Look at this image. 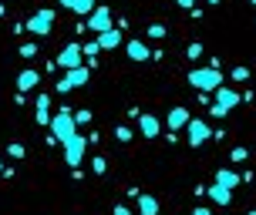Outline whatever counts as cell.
<instances>
[{"label":"cell","instance_id":"cell-1","mask_svg":"<svg viewBox=\"0 0 256 215\" xmlns=\"http://www.w3.org/2000/svg\"><path fill=\"white\" fill-rule=\"evenodd\" d=\"M186 81H189L199 94H212L216 88H222V71H219V67H192Z\"/></svg>","mask_w":256,"mask_h":215},{"label":"cell","instance_id":"cell-2","mask_svg":"<svg viewBox=\"0 0 256 215\" xmlns=\"http://www.w3.org/2000/svg\"><path fill=\"white\" fill-rule=\"evenodd\" d=\"M51 138L54 141H68L71 135H78V125H74V114L68 111V108H61L58 114H51Z\"/></svg>","mask_w":256,"mask_h":215},{"label":"cell","instance_id":"cell-3","mask_svg":"<svg viewBox=\"0 0 256 215\" xmlns=\"http://www.w3.org/2000/svg\"><path fill=\"white\" fill-rule=\"evenodd\" d=\"M212 98H216V104L209 108L212 118H226L236 104L243 101V94H240V91H232V88H216V91H212Z\"/></svg>","mask_w":256,"mask_h":215},{"label":"cell","instance_id":"cell-4","mask_svg":"<svg viewBox=\"0 0 256 215\" xmlns=\"http://www.w3.org/2000/svg\"><path fill=\"white\" fill-rule=\"evenodd\" d=\"M61 148H64V162L71 168H81L84 152H88V135H71L68 141H61Z\"/></svg>","mask_w":256,"mask_h":215},{"label":"cell","instance_id":"cell-5","mask_svg":"<svg viewBox=\"0 0 256 215\" xmlns=\"http://www.w3.org/2000/svg\"><path fill=\"white\" fill-rule=\"evenodd\" d=\"M88 64H81V67H71V71H64V77L58 81V94H68V91L74 88H84L88 84Z\"/></svg>","mask_w":256,"mask_h":215},{"label":"cell","instance_id":"cell-6","mask_svg":"<svg viewBox=\"0 0 256 215\" xmlns=\"http://www.w3.org/2000/svg\"><path fill=\"white\" fill-rule=\"evenodd\" d=\"M182 131L189 135V145H192V148H202L206 141L212 138V131H209V125H206L202 118H189V125L182 128Z\"/></svg>","mask_w":256,"mask_h":215},{"label":"cell","instance_id":"cell-7","mask_svg":"<svg viewBox=\"0 0 256 215\" xmlns=\"http://www.w3.org/2000/svg\"><path fill=\"white\" fill-rule=\"evenodd\" d=\"M51 24H54V10H48V7H44V10H38L24 24V30H30L34 37H44V34H51Z\"/></svg>","mask_w":256,"mask_h":215},{"label":"cell","instance_id":"cell-8","mask_svg":"<svg viewBox=\"0 0 256 215\" xmlns=\"http://www.w3.org/2000/svg\"><path fill=\"white\" fill-rule=\"evenodd\" d=\"M108 27H115L108 7H94V10L88 13V20H84V30H91V34H102V30H108Z\"/></svg>","mask_w":256,"mask_h":215},{"label":"cell","instance_id":"cell-9","mask_svg":"<svg viewBox=\"0 0 256 215\" xmlns=\"http://www.w3.org/2000/svg\"><path fill=\"white\" fill-rule=\"evenodd\" d=\"M58 64H61L64 71H71V67H81V64H84V54H81V44H74V40H71V44H68V47L61 51V57H58Z\"/></svg>","mask_w":256,"mask_h":215},{"label":"cell","instance_id":"cell-10","mask_svg":"<svg viewBox=\"0 0 256 215\" xmlns=\"http://www.w3.org/2000/svg\"><path fill=\"white\" fill-rule=\"evenodd\" d=\"M94 40H98V47H102V51H118V47L125 44V37H122V27H108V30H102Z\"/></svg>","mask_w":256,"mask_h":215},{"label":"cell","instance_id":"cell-11","mask_svg":"<svg viewBox=\"0 0 256 215\" xmlns=\"http://www.w3.org/2000/svg\"><path fill=\"white\" fill-rule=\"evenodd\" d=\"M135 121H138V135L142 138H158V135H162V121H158L155 114H138Z\"/></svg>","mask_w":256,"mask_h":215},{"label":"cell","instance_id":"cell-12","mask_svg":"<svg viewBox=\"0 0 256 215\" xmlns=\"http://www.w3.org/2000/svg\"><path fill=\"white\" fill-rule=\"evenodd\" d=\"M34 121H38L40 128L51 125V98H48V94H38V101H34Z\"/></svg>","mask_w":256,"mask_h":215},{"label":"cell","instance_id":"cell-13","mask_svg":"<svg viewBox=\"0 0 256 215\" xmlns=\"http://www.w3.org/2000/svg\"><path fill=\"white\" fill-rule=\"evenodd\" d=\"M189 108H168V118H166V125H168V131H182V128L189 125Z\"/></svg>","mask_w":256,"mask_h":215},{"label":"cell","instance_id":"cell-14","mask_svg":"<svg viewBox=\"0 0 256 215\" xmlns=\"http://www.w3.org/2000/svg\"><path fill=\"white\" fill-rule=\"evenodd\" d=\"M125 54L132 57V61H148V57H152V51L145 47V40H138V37L125 40Z\"/></svg>","mask_w":256,"mask_h":215},{"label":"cell","instance_id":"cell-15","mask_svg":"<svg viewBox=\"0 0 256 215\" xmlns=\"http://www.w3.org/2000/svg\"><path fill=\"white\" fill-rule=\"evenodd\" d=\"M38 84H40V74H38V71H30V67L17 74V91H20V94H27V91H34Z\"/></svg>","mask_w":256,"mask_h":215},{"label":"cell","instance_id":"cell-16","mask_svg":"<svg viewBox=\"0 0 256 215\" xmlns=\"http://www.w3.org/2000/svg\"><path fill=\"white\" fill-rule=\"evenodd\" d=\"M240 182H243V175L232 172V168H219V172H216V185H222V189H230V192L236 189Z\"/></svg>","mask_w":256,"mask_h":215},{"label":"cell","instance_id":"cell-17","mask_svg":"<svg viewBox=\"0 0 256 215\" xmlns=\"http://www.w3.org/2000/svg\"><path fill=\"white\" fill-rule=\"evenodd\" d=\"M135 205H138V215H158V199L155 195H135Z\"/></svg>","mask_w":256,"mask_h":215},{"label":"cell","instance_id":"cell-18","mask_svg":"<svg viewBox=\"0 0 256 215\" xmlns=\"http://www.w3.org/2000/svg\"><path fill=\"white\" fill-rule=\"evenodd\" d=\"M206 192H209V199H212L216 205H222V209L232 202V192H230V189H222V185H212V189H206Z\"/></svg>","mask_w":256,"mask_h":215},{"label":"cell","instance_id":"cell-19","mask_svg":"<svg viewBox=\"0 0 256 215\" xmlns=\"http://www.w3.org/2000/svg\"><path fill=\"white\" fill-rule=\"evenodd\" d=\"M71 10H74L78 17H88V13L94 10V0H74V7H71Z\"/></svg>","mask_w":256,"mask_h":215},{"label":"cell","instance_id":"cell-20","mask_svg":"<svg viewBox=\"0 0 256 215\" xmlns=\"http://www.w3.org/2000/svg\"><path fill=\"white\" fill-rule=\"evenodd\" d=\"M98 51H102V47H98V40H88V44H81V54L88 57V64H94V57H98Z\"/></svg>","mask_w":256,"mask_h":215},{"label":"cell","instance_id":"cell-21","mask_svg":"<svg viewBox=\"0 0 256 215\" xmlns=\"http://www.w3.org/2000/svg\"><path fill=\"white\" fill-rule=\"evenodd\" d=\"M115 138L122 141V145H128V141L135 138V131H132V128H125V125H118V128H115Z\"/></svg>","mask_w":256,"mask_h":215},{"label":"cell","instance_id":"cell-22","mask_svg":"<svg viewBox=\"0 0 256 215\" xmlns=\"http://www.w3.org/2000/svg\"><path fill=\"white\" fill-rule=\"evenodd\" d=\"M91 172H94V175H104V172H108V158H102V155L91 158Z\"/></svg>","mask_w":256,"mask_h":215},{"label":"cell","instance_id":"cell-23","mask_svg":"<svg viewBox=\"0 0 256 215\" xmlns=\"http://www.w3.org/2000/svg\"><path fill=\"white\" fill-rule=\"evenodd\" d=\"M230 158H232V162H246V158H250V148H243V145H236V148L230 152Z\"/></svg>","mask_w":256,"mask_h":215},{"label":"cell","instance_id":"cell-24","mask_svg":"<svg viewBox=\"0 0 256 215\" xmlns=\"http://www.w3.org/2000/svg\"><path fill=\"white\" fill-rule=\"evenodd\" d=\"M186 54H189L192 61H199V57H202V44H199V40H192L189 47H186Z\"/></svg>","mask_w":256,"mask_h":215},{"label":"cell","instance_id":"cell-25","mask_svg":"<svg viewBox=\"0 0 256 215\" xmlns=\"http://www.w3.org/2000/svg\"><path fill=\"white\" fill-rule=\"evenodd\" d=\"M7 155H10V158H24V145H20V141L7 145Z\"/></svg>","mask_w":256,"mask_h":215},{"label":"cell","instance_id":"cell-26","mask_svg":"<svg viewBox=\"0 0 256 215\" xmlns=\"http://www.w3.org/2000/svg\"><path fill=\"white\" fill-rule=\"evenodd\" d=\"M246 77H250V67H246V64L232 67V81H246Z\"/></svg>","mask_w":256,"mask_h":215},{"label":"cell","instance_id":"cell-27","mask_svg":"<svg viewBox=\"0 0 256 215\" xmlns=\"http://www.w3.org/2000/svg\"><path fill=\"white\" fill-rule=\"evenodd\" d=\"M74 125H91V111L88 108H81V111L74 114Z\"/></svg>","mask_w":256,"mask_h":215},{"label":"cell","instance_id":"cell-28","mask_svg":"<svg viewBox=\"0 0 256 215\" xmlns=\"http://www.w3.org/2000/svg\"><path fill=\"white\" fill-rule=\"evenodd\" d=\"M148 37H155V40L166 37V24H152V27H148Z\"/></svg>","mask_w":256,"mask_h":215},{"label":"cell","instance_id":"cell-29","mask_svg":"<svg viewBox=\"0 0 256 215\" xmlns=\"http://www.w3.org/2000/svg\"><path fill=\"white\" fill-rule=\"evenodd\" d=\"M34 54H38V44H24V47H20V57H27V61H30Z\"/></svg>","mask_w":256,"mask_h":215},{"label":"cell","instance_id":"cell-30","mask_svg":"<svg viewBox=\"0 0 256 215\" xmlns=\"http://www.w3.org/2000/svg\"><path fill=\"white\" fill-rule=\"evenodd\" d=\"M176 3H179V7H186V10H192V7H196L199 0H176Z\"/></svg>","mask_w":256,"mask_h":215},{"label":"cell","instance_id":"cell-31","mask_svg":"<svg viewBox=\"0 0 256 215\" xmlns=\"http://www.w3.org/2000/svg\"><path fill=\"white\" fill-rule=\"evenodd\" d=\"M115 215H132V212H128L125 205H115Z\"/></svg>","mask_w":256,"mask_h":215},{"label":"cell","instance_id":"cell-32","mask_svg":"<svg viewBox=\"0 0 256 215\" xmlns=\"http://www.w3.org/2000/svg\"><path fill=\"white\" fill-rule=\"evenodd\" d=\"M192 215H212V212H209V209H202V205H199V209H196V212H192Z\"/></svg>","mask_w":256,"mask_h":215},{"label":"cell","instance_id":"cell-33","mask_svg":"<svg viewBox=\"0 0 256 215\" xmlns=\"http://www.w3.org/2000/svg\"><path fill=\"white\" fill-rule=\"evenodd\" d=\"M61 7H68V10H71V7H74V0H61Z\"/></svg>","mask_w":256,"mask_h":215},{"label":"cell","instance_id":"cell-34","mask_svg":"<svg viewBox=\"0 0 256 215\" xmlns=\"http://www.w3.org/2000/svg\"><path fill=\"white\" fill-rule=\"evenodd\" d=\"M206 3H219V0H206Z\"/></svg>","mask_w":256,"mask_h":215},{"label":"cell","instance_id":"cell-35","mask_svg":"<svg viewBox=\"0 0 256 215\" xmlns=\"http://www.w3.org/2000/svg\"><path fill=\"white\" fill-rule=\"evenodd\" d=\"M0 172H4V158H0Z\"/></svg>","mask_w":256,"mask_h":215},{"label":"cell","instance_id":"cell-36","mask_svg":"<svg viewBox=\"0 0 256 215\" xmlns=\"http://www.w3.org/2000/svg\"><path fill=\"white\" fill-rule=\"evenodd\" d=\"M250 3H253V7H256V0H250Z\"/></svg>","mask_w":256,"mask_h":215},{"label":"cell","instance_id":"cell-37","mask_svg":"<svg viewBox=\"0 0 256 215\" xmlns=\"http://www.w3.org/2000/svg\"><path fill=\"white\" fill-rule=\"evenodd\" d=\"M246 215H256V212H246Z\"/></svg>","mask_w":256,"mask_h":215}]
</instances>
